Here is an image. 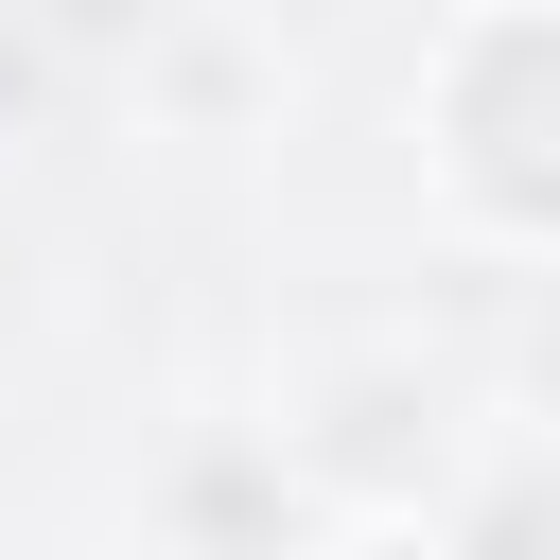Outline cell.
<instances>
[{"mask_svg": "<svg viewBox=\"0 0 560 560\" xmlns=\"http://www.w3.org/2000/svg\"><path fill=\"white\" fill-rule=\"evenodd\" d=\"M420 175L472 245L560 262V0H490L438 18L420 52Z\"/></svg>", "mask_w": 560, "mask_h": 560, "instance_id": "1", "label": "cell"}, {"mask_svg": "<svg viewBox=\"0 0 560 560\" xmlns=\"http://www.w3.org/2000/svg\"><path fill=\"white\" fill-rule=\"evenodd\" d=\"M280 455H298V490L332 508V525H420L438 490H455V385L420 368V350H350L298 420H262Z\"/></svg>", "mask_w": 560, "mask_h": 560, "instance_id": "2", "label": "cell"}, {"mask_svg": "<svg viewBox=\"0 0 560 560\" xmlns=\"http://www.w3.org/2000/svg\"><path fill=\"white\" fill-rule=\"evenodd\" d=\"M315 525H332V508L298 490L280 438H192L175 490H158V560H298Z\"/></svg>", "mask_w": 560, "mask_h": 560, "instance_id": "3", "label": "cell"}, {"mask_svg": "<svg viewBox=\"0 0 560 560\" xmlns=\"http://www.w3.org/2000/svg\"><path fill=\"white\" fill-rule=\"evenodd\" d=\"M140 70L192 105V140H228V105H245V88H280V35H158Z\"/></svg>", "mask_w": 560, "mask_h": 560, "instance_id": "4", "label": "cell"}, {"mask_svg": "<svg viewBox=\"0 0 560 560\" xmlns=\"http://www.w3.org/2000/svg\"><path fill=\"white\" fill-rule=\"evenodd\" d=\"M455 560H560V542H542V525H490V542H455Z\"/></svg>", "mask_w": 560, "mask_h": 560, "instance_id": "5", "label": "cell"}]
</instances>
